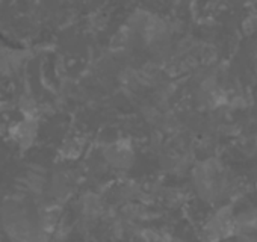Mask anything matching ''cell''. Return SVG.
Wrapping results in <instances>:
<instances>
[{
  "label": "cell",
  "instance_id": "cell-3",
  "mask_svg": "<svg viewBox=\"0 0 257 242\" xmlns=\"http://www.w3.org/2000/svg\"><path fill=\"white\" fill-rule=\"evenodd\" d=\"M240 242H257V209L234 215V234Z\"/></svg>",
  "mask_w": 257,
  "mask_h": 242
},
{
  "label": "cell",
  "instance_id": "cell-1",
  "mask_svg": "<svg viewBox=\"0 0 257 242\" xmlns=\"http://www.w3.org/2000/svg\"><path fill=\"white\" fill-rule=\"evenodd\" d=\"M194 183L198 195L210 203L222 200L230 189L227 170L215 159H207L194 170Z\"/></svg>",
  "mask_w": 257,
  "mask_h": 242
},
{
  "label": "cell",
  "instance_id": "cell-4",
  "mask_svg": "<svg viewBox=\"0 0 257 242\" xmlns=\"http://www.w3.org/2000/svg\"><path fill=\"white\" fill-rule=\"evenodd\" d=\"M132 150L128 146L122 144V143H116V144H112L110 147L106 149L104 152V158L107 159L109 164H112L113 167H118V168H124L127 167L128 164L132 162Z\"/></svg>",
  "mask_w": 257,
  "mask_h": 242
},
{
  "label": "cell",
  "instance_id": "cell-2",
  "mask_svg": "<svg viewBox=\"0 0 257 242\" xmlns=\"http://www.w3.org/2000/svg\"><path fill=\"white\" fill-rule=\"evenodd\" d=\"M234 212L231 207L224 206L218 209L203 228L204 242H221L234 234Z\"/></svg>",
  "mask_w": 257,
  "mask_h": 242
}]
</instances>
